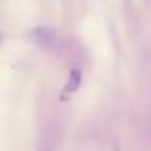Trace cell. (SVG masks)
Listing matches in <instances>:
<instances>
[{
  "label": "cell",
  "mask_w": 151,
  "mask_h": 151,
  "mask_svg": "<svg viewBox=\"0 0 151 151\" xmlns=\"http://www.w3.org/2000/svg\"><path fill=\"white\" fill-rule=\"evenodd\" d=\"M81 70L80 68H72L70 70V75H68V81H67L65 88H63V91L68 93V94H72V93H76L80 88V85H81Z\"/></svg>",
  "instance_id": "obj_2"
},
{
  "label": "cell",
  "mask_w": 151,
  "mask_h": 151,
  "mask_svg": "<svg viewBox=\"0 0 151 151\" xmlns=\"http://www.w3.org/2000/svg\"><path fill=\"white\" fill-rule=\"evenodd\" d=\"M0 42H2V33H0Z\"/></svg>",
  "instance_id": "obj_3"
},
{
  "label": "cell",
  "mask_w": 151,
  "mask_h": 151,
  "mask_svg": "<svg viewBox=\"0 0 151 151\" xmlns=\"http://www.w3.org/2000/svg\"><path fill=\"white\" fill-rule=\"evenodd\" d=\"M33 39L36 44L47 47V46H52L54 44L55 33L47 26H37V28H34V31H33Z\"/></svg>",
  "instance_id": "obj_1"
}]
</instances>
